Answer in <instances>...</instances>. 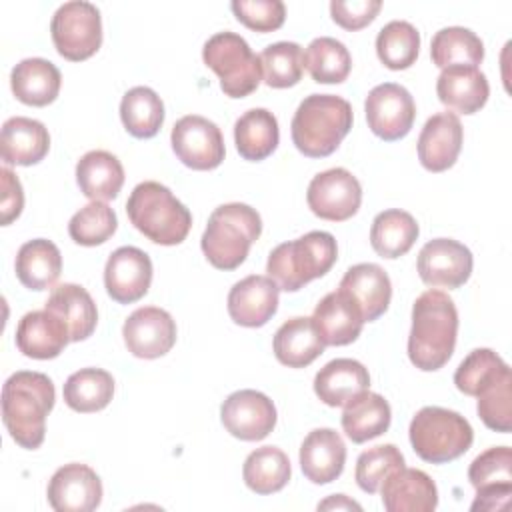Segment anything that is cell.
<instances>
[{
    "mask_svg": "<svg viewBox=\"0 0 512 512\" xmlns=\"http://www.w3.org/2000/svg\"><path fill=\"white\" fill-rule=\"evenodd\" d=\"M458 336V310L442 290L422 292L412 306V328L408 336V358L424 370L442 368L454 352Z\"/></svg>",
    "mask_w": 512,
    "mask_h": 512,
    "instance_id": "obj_1",
    "label": "cell"
},
{
    "mask_svg": "<svg viewBox=\"0 0 512 512\" xmlns=\"http://www.w3.org/2000/svg\"><path fill=\"white\" fill-rule=\"evenodd\" d=\"M54 400V384L42 372L18 370L4 382L2 420L18 446L34 450L44 442L46 416Z\"/></svg>",
    "mask_w": 512,
    "mask_h": 512,
    "instance_id": "obj_2",
    "label": "cell"
},
{
    "mask_svg": "<svg viewBox=\"0 0 512 512\" xmlns=\"http://www.w3.org/2000/svg\"><path fill=\"white\" fill-rule=\"evenodd\" d=\"M352 106L334 94L306 96L292 118V142L308 158L330 156L352 128Z\"/></svg>",
    "mask_w": 512,
    "mask_h": 512,
    "instance_id": "obj_3",
    "label": "cell"
},
{
    "mask_svg": "<svg viewBox=\"0 0 512 512\" xmlns=\"http://www.w3.org/2000/svg\"><path fill=\"white\" fill-rule=\"evenodd\" d=\"M126 212L138 232L162 246L180 244L192 226L190 210L170 188L154 180L134 186L126 202Z\"/></svg>",
    "mask_w": 512,
    "mask_h": 512,
    "instance_id": "obj_4",
    "label": "cell"
},
{
    "mask_svg": "<svg viewBox=\"0 0 512 512\" xmlns=\"http://www.w3.org/2000/svg\"><path fill=\"white\" fill-rule=\"evenodd\" d=\"M260 232V214L248 204L230 202L218 206L210 214L200 246L214 268L234 270L246 260L250 246L260 238Z\"/></svg>",
    "mask_w": 512,
    "mask_h": 512,
    "instance_id": "obj_5",
    "label": "cell"
},
{
    "mask_svg": "<svg viewBox=\"0 0 512 512\" xmlns=\"http://www.w3.org/2000/svg\"><path fill=\"white\" fill-rule=\"evenodd\" d=\"M336 258V238L330 232L312 230L296 240L278 244L268 256L266 272L280 290L296 292L310 280L324 276Z\"/></svg>",
    "mask_w": 512,
    "mask_h": 512,
    "instance_id": "obj_6",
    "label": "cell"
},
{
    "mask_svg": "<svg viewBox=\"0 0 512 512\" xmlns=\"http://www.w3.org/2000/svg\"><path fill=\"white\" fill-rule=\"evenodd\" d=\"M414 452L430 464H446L460 458L474 440L470 422L448 408L424 406L408 428Z\"/></svg>",
    "mask_w": 512,
    "mask_h": 512,
    "instance_id": "obj_7",
    "label": "cell"
},
{
    "mask_svg": "<svg viewBox=\"0 0 512 512\" xmlns=\"http://www.w3.org/2000/svg\"><path fill=\"white\" fill-rule=\"evenodd\" d=\"M204 64L220 78V88L230 98L252 94L262 80L260 56L236 32H218L202 48Z\"/></svg>",
    "mask_w": 512,
    "mask_h": 512,
    "instance_id": "obj_8",
    "label": "cell"
},
{
    "mask_svg": "<svg viewBox=\"0 0 512 512\" xmlns=\"http://www.w3.org/2000/svg\"><path fill=\"white\" fill-rule=\"evenodd\" d=\"M50 34L62 58L70 62L86 60L102 44L100 10L84 0L64 2L52 16Z\"/></svg>",
    "mask_w": 512,
    "mask_h": 512,
    "instance_id": "obj_9",
    "label": "cell"
},
{
    "mask_svg": "<svg viewBox=\"0 0 512 512\" xmlns=\"http://www.w3.org/2000/svg\"><path fill=\"white\" fill-rule=\"evenodd\" d=\"M178 160L192 170H214L224 160V138L220 128L198 114L182 116L170 134Z\"/></svg>",
    "mask_w": 512,
    "mask_h": 512,
    "instance_id": "obj_10",
    "label": "cell"
},
{
    "mask_svg": "<svg viewBox=\"0 0 512 512\" xmlns=\"http://www.w3.org/2000/svg\"><path fill=\"white\" fill-rule=\"evenodd\" d=\"M308 208L322 220L344 222L362 204V186L346 168H330L316 174L306 192Z\"/></svg>",
    "mask_w": 512,
    "mask_h": 512,
    "instance_id": "obj_11",
    "label": "cell"
},
{
    "mask_svg": "<svg viewBox=\"0 0 512 512\" xmlns=\"http://www.w3.org/2000/svg\"><path fill=\"white\" fill-rule=\"evenodd\" d=\"M368 128L382 140L394 142L404 138L416 118L412 94L396 82L374 86L364 102Z\"/></svg>",
    "mask_w": 512,
    "mask_h": 512,
    "instance_id": "obj_12",
    "label": "cell"
},
{
    "mask_svg": "<svg viewBox=\"0 0 512 512\" xmlns=\"http://www.w3.org/2000/svg\"><path fill=\"white\" fill-rule=\"evenodd\" d=\"M220 420L234 438L256 442L274 430L276 406L258 390H236L222 402Z\"/></svg>",
    "mask_w": 512,
    "mask_h": 512,
    "instance_id": "obj_13",
    "label": "cell"
},
{
    "mask_svg": "<svg viewBox=\"0 0 512 512\" xmlns=\"http://www.w3.org/2000/svg\"><path fill=\"white\" fill-rule=\"evenodd\" d=\"M468 480L476 488L472 510H500L512 492V450L494 446L478 454L470 468Z\"/></svg>",
    "mask_w": 512,
    "mask_h": 512,
    "instance_id": "obj_14",
    "label": "cell"
},
{
    "mask_svg": "<svg viewBox=\"0 0 512 512\" xmlns=\"http://www.w3.org/2000/svg\"><path fill=\"white\" fill-rule=\"evenodd\" d=\"M472 252L458 240L434 238L422 246L416 260L418 276L428 286L460 288L472 274Z\"/></svg>",
    "mask_w": 512,
    "mask_h": 512,
    "instance_id": "obj_15",
    "label": "cell"
},
{
    "mask_svg": "<svg viewBox=\"0 0 512 512\" xmlns=\"http://www.w3.org/2000/svg\"><path fill=\"white\" fill-rule=\"evenodd\" d=\"M122 336L132 356L154 360L170 352L176 344V322L158 306H142L126 318Z\"/></svg>",
    "mask_w": 512,
    "mask_h": 512,
    "instance_id": "obj_16",
    "label": "cell"
},
{
    "mask_svg": "<svg viewBox=\"0 0 512 512\" xmlns=\"http://www.w3.org/2000/svg\"><path fill=\"white\" fill-rule=\"evenodd\" d=\"M46 496L56 512H90L102 502V482L90 466L70 462L52 474Z\"/></svg>",
    "mask_w": 512,
    "mask_h": 512,
    "instance_id": "obj_17",
    "label": "cell"
},
{
    "mask_svg": "<svg viewBox=\"0 0 512 512\" xmlns=\"http://www.w3.org/2000/svg\"><path fill=\"white\" fill-rule=\"evenodd\" d=\"M152 282V260L136 246H122L108 256L104 268V286L118 304L140 300Z\"/></svg>",
    "mask_w": 512,
    "mask_h": 512,
    "instance_id": "obj_18",
    "label": "cell"
},
{
    "mask_svg": "<svg viewBox=\"0 0 512 512\" xmlns=\"http://www.w3.org/2000/svg\"><path fill=\"white\" fill-rule=\"evenodd\" d=\"M278 284L270 276L250 274L228 292L230 318L246 328L264 326L278 310Z\"/></svg>",
    "mask_w": 512,
    "mask_h": 512,
    "instance_id": "obj_19",
    "label": "cell"
},
{
    "mask_svg": "<svg viewBox=\"0 0 512 512\" xmlns=\"http://www.w3.org/2000/svg\"><path fill=\"white\" fill-rule=\"evenodd\" d=\"M464 130L454 112L430 116L418 136V160L430 172H444L454 166L462 150Z\"/></svg>",
    "mask_w": 512,
    "mask_h": 512,
    "instance_id": "obj_20",
    "label": "cell"
},
{
    "mask_svg": "<svg viewBox=\"0 0 512 512\" xmlns=\"http://www.w3.org/2000/svg\"><path fill=\"white\" fill-rule=\"evenodd\" d=\"M68 342L72 340L66 322L46 308L24 314L16 326V346L28 358H56Z\"/></svg>",
    "mask_w": 512,
    "mask_h": 512,
    "instance_id": "obj_21",
    "label": "cell"
},
{
    "mask_svg": "<svg viewBox=\"0 0 512 512\" xmlns=\"http://www.w3.org/2000/svg\"><path fill=\"white\" fill-rule=\"evenodd\" d=\"M382 504L388 512H432L438 506V488L434 480L416 468H398L390 472L382 486Z\"/></svg>",
    "mask_w": 512,
    "mask_h": 512,
    "instance_id": "obj_22",
    "label": "cell"
},
{
    "mask_svg": "<svg viewBox=\"0 0 512 512\" xmlns=\"http://www.w3.org/2000/svg\"><path fill=\"white\" fill-rule=\"evenodd\" d=\"M338 290L348 294L360 308L364 322L378 320L390 304L392 284L386 270L372 262L354 264L346 270Z\"/></svg>",
    "mask_w": 512,
    "mask_h": 512,
    "instance_id": "obj_23",
    "label": "cell"
},
{
    "mask_svg": "<svg viewBox=\"0 0 512 512\" xmlns=\"http://www.w3.org/2000/svg\"><path fill=\"white\" fill-rule=\"evenodd\" d=\"M312 322L326 346H346L354 342L364 326L360 308L342 290L328 292L316 304Z\"/></svg>",
    "mask_w": 512,
    "mask_h": 512,
    "instance_id": "obj_24",
    "label": "cell"
},
{
    "mask_svg": "<svg viewBox=\"0 0 512 512\" xmlns=\"http://www.w3.org/2000/svg\"><path fill=\"white\" fill-rule=\"evenodd\" d=\"M346 464V444L332 428H316L308 432L300 446L302 474L314 484L336 480Z\"/></svg>",
    "mask_w": 512,
    "mask_h": 512,
    "instance_id": "obj_25",
    "label": "cell"
},
{
    "mask_svg": "<svg viewBox=\"0 0 512 512\" xmlns=\"http://www.w3.org/2000/svg\"><path fill=\"white\" fill-rule=\"evenodd\" d=\"M436 94L444 106L460 114H474L486 104L490 86L478 66L456 64L442 68L436 80Z\"/></svg>",
    "mask_w": 512,
    "mask_h": 512,
    "instance_id": "obj_26",
    "label": "cell"
},
{
    "mask_svg": "<svg viewBox=\"0 0 512 512\" xmlns=\"http://www.w3.org/2000/svg\"><path fill=\"white\" fill-rule=\"evenodd\" d=\"M50 150V134L40 120L12 116L2 126L0 154L4 164L32 166Z\"/></svg>",
    "mask_w": 512,
    "mask_h": 512,
    "instance_id": "obj_27",
    "label": "cell"
},
{
    "mask_svg": "<svg viewBox=\"0 0 512 512\" xmlns=\"http://www.w3.org/2000/svg\"><path fill=\"white\" fill-rule=\"evenodd\" d=\"M370 374L362 362L336 358L324 364L314 376V392L326 406H344L360 392L368 390Z\"/></svg>",
    "mask_w": 512,
    "mask_h": 512,
    "instance_id": "obj_28",
    "label": "cell"
},
{
    "mask_svg": "<svg viewBox=\"0 0 512 512\" xmlns=\"http://www.w3.org/2000/svg\"><path fill=\"white\" fill-rule=\"evenodd\" d=\"M62 84L60 70L46 58H24L10 74V86L22 104L48 106L56 100Z\"/></svg>",
    "mask_w": 512,
    "mask_h": 512,
    "instance_id": "obj_29",
    "label": "cell"
},
{
    "mask_svg": "<svg viewBox=\"0 0 512 512\" xmlns=\"http://www.w3.org/2000/svg\"><path fill=\"white\" fill-rule=\"evenodd\" d=\"M274 356L288 368H304L312 364L326 348L312 318L296 316L286 320L274 334Z\"/></svg>",
    "mask_w": 512,
    "mask_h": 512,
    "instance_id": "obj_30",
    "label": "cell"
},
{
    "mask_svg": "<svg viewBox=\"0 0 512 512\" xmlns=\"http://www.w3.org/2000/svg\"><path fill=\"white\" fill-rule=\"evenodd\" d=\"M44 308L54 312L66 322L72 342L86 340L96 330V322H98L96 304L88 294V290L78 284L64 282L56 286L50 292Z\"/></svg>",
    "mask_w": 512,
    "mask_h": 512,
    "instance_id": "obj_31",
    "label": "cell"
},
{
    "mask_svg": "<svg viewBox=\"0 0 512 512\" xmlns=\"http://www.w3.org/2000/svg\"><path fill=\"white\" fill-rule=\"evenodd\" d=\"M392 410L384 396L364 390L344 404L342 430L354 444L378 438L390 428Z\"/></svg>",
    "mask_w": 512,
    "mask_h": 512,
    "instance_id": "obj_32",
    "label": "cell"
},
{
    "mask_svg": "<svg viewBox=\"0 0 512 512\" xmlns=\"http://www.w3.org/2000/svg\"><path fill=\"white\" fill-rule=\"evenodd\" d=\"M76 182L90 200H112L124 184L120 160L106 150H90L76 164Z\"/></svg>",
    "mask_w": 512,
    "mask_h": 512,
    "instance_id": "obj_33",
    "label": "cell"
},
{
    "mask_svg": "<svg viewBox=\"0 0 512 512\" xmlns=\"http://www.w3.org/2000/svg\"><path fill=\"white\" fill-rule=\"evenodd\" d=\"M16 276L28 290H46L56 284L62 272V254L46 238H34L20 246L16 254Z\"/></svg>",
    "mask_w": 512,
    "mask_h": 512,
    "instance_id": "obj_34",
    "label": "cell"
},
{
    "mask_svg": "<svg viewBox=\"0 0 512 512\" xmlns=\"http://www.w3.org/2000/svg\"><path fill=\"white\" fill-rule=\"evenodd\" d=\"M278 140V120L266 108H250L234 124L236 150L244 160L258 162L268 158L276 150Z\"/></svg>",
    "mask_w": 512,
    "mask_h": 512,
    "instance_id": "obj_35",
    "label": "cell"
},
{
    "mask_svg": "<svg viewBox=\"0 0 512 512\" xmlns=\"http://www.w3.org/2000/svg\"><path fill=\"white\" fill-rule=\"evenodd\" d=\"M418 222L406 210H384L380 212L370 228V244L382 258L404 256L418 238Z\"/></svg>",
    "mask_w": 512,
    "mask_h": 512,
    "instance_id": "obj_36",
    "label": "cell"
},
{
    "mask_svg": "<svg viewBox=\"0 0 512 512\" xmlns=\"http://www.w3.org/2000/svg\"><path fill=\"white\" fill-rule=\"evenodd\" d=\"M62 394L68 408L82 414L98 412L114 396V378L102 368H82L68 376Z\"/></svg>",
    "mask_w": 512,
    "mask_h": 512,
    "instance_id": "obj_37",
    "label": "cell"
},
{
    "mask_svg": "<svg viewBox=\"0 0 512 512\" xmlns=\"http://www.w3.org/2000/svg\"><path fill=\"white\" fill-rule=\"evenodd\" d=\"M290 460L276 446H262L252 450L242 468L246 486L256 494H272L282 490L290 480Z\"/></svg>",
    "mask_w": 512,
    "mask_h": 512,
    "instance_id": "obj_38",
    "label": "cell"
},
{
    "mask_svg": "<svg viewBox=\"0 0 512 512\" xmlns=\"http://www.w3.org/2000/svg\"><path fill=\"white\" fill-rule=\"evenodd\" d=\"M120 118L134 138H152L164 122L162 98L148 86H134L122 96Z\"/></svg>",
    "mask_w": 512,
    "mask_h": 512,
    "instance_id": "obj_39",
    "label": "cell"
},
{
    "mask_svg": "<svg viewBox=\"0 0 512 512\" xmlns=\"http://www.w3.org/2000/svg\"><path fill=\"white\" fill-rule=\"evenodd\" d=\"M430 56L438 68L448 66H478L484 58L482 40L464 26H448L434 34Z\"/></svg>",
    "mask_w": 512,
    "mask_h": 512,
    "instance_id": "obj_40",
    "label": "cell"
},
{
    "mask_svg": "<svg viewBox=\"0 0 512 512\" xmlns=\"http://www.w3.org/2000/svg\"><path fill=\"white\" fill-rule=\"evenodd\" d=\"M304 66L318 84H340L348 78L352 58L348 48L330 36L314 38L304 52Z\"/></svg>",
    "mask_w": 512,
    "mask_h": 512,
    "instance_id": "obj_41",
    "label": "cell"
},
{
    "mask_svg": "<svg viewBox=\"0 0 512 512\" xmlns=\"http://www.w3.org/2000/svg\"><path fill=\"white\" fill-rule=\"evenodd\" d=\"M420 52V32L406 20L384 24L376 36V54L390 70L410 68Z\"/></svg>",
    "mask_w": 512,
    "mask_h": 512,
    "instance_id": "obj_42",
    "label": "cell"
},
{
    "mask_svg": "<svg viewBox=\"0 0 512 512\" xmlns=\"http://www.w3.org/2000/svg\"><path fill=\"white\" fill-rule=\"evenodd\" d=\"M510 372L508 364L490 348L472 350L456 368L454 384L466 396H478Z\"/></svg>",
    "mask_w": 512,
    "mask_h": 512,
    "instance_id": "obj_43",
    "label": "cell"
},
{
    "mask_svg": "<svg viewBox=\"0 0 512 512\" xmlns=\"http://www.w3.org/2000/svg\"><path fill=\"white\" fill-rule=\"evenodd\" d=\"M262 78L270 88L296 86L304 74V54L296 42H274L262 50Z\"/></svg>",
    "mask_w": 512,
    "mask_h": 512,
    "instance_id": "obj_44",
    "label": "cell"
},
{
    "mask_svg": "<svg viewBox=\"0 0 512 512\" xmlns=\"http://www.w3.org/2000/svg\"><path fill=\"white\" fill-rule=\"evenodd\" d=\"M118 228L114 210L100 200H92L80 208L68 222L70 238L80 246H98L106 242Z\"/></svg>",
    "mask_w": 512,
    "mask_h": 512,
    "instance_id": "obj_45",
    "label": "cell"
},
{
    "mask_svg": "<svg viewBox=\"0 0 512 512\" xmlns=\"http://www.w3.org/2000/svg\"><path fill=\"white\" fill-rule=\"evenodd\" d=\"M398 468H404L402 452L394 444H380L358 456L354 478L364 492L374 494L380 490L384 478Z\"/></svg>",
    "mask_w": 512,
    "mask_h": 512,
    "instance_id": "obj_46",
    "label": "cell"
},
{
    "mask_svg": "<svg viewBox=\"0 0 512 512\" xmlns=\"http://www.w3.org/2000/svg\"><path fill=\"white\" fill-rule=\"evenodd\" d=\"M478 416L494 432H510L512 428V374L508 372L478 396Z\"/></svg>",
    "mask_w": 512,
    "mask_h": 512,
    "instance_id": "obj_47",
    "label": "cell"
},
{
    "mask_svg": "<svg viewBox=\"0 0 512 512\" xmlns=\"http://www.w3.org/2000/svg\"><path fill=\"white\" fill-rule=\"evenodd\" d=\"M230 8L238 22L256 32L278 30L286 18V8L280 0H232Z\"/></svg>",
    "mask_w": 512,
    "mask_h": 512,
    "instance_id": "obj_48",
    "label": "cell"
},
{
    "mask_svg": "<svg viewBox=\"0 0 512 512\" xmlns=\"http://www.w3.org/2000/svg\"><path fill=\"white\" fill-rule=\"evenodd\" d=\"M380 8H382L380 0H350V2L332 0L330 2L332 20L344 30H360L368 26L376 18Z\"/></svg>",
    "mask_w": 512,
    "mask_h": 512,
    "instance_id": "obj_49",
    "label": "cell"
},
{
    "mask_svg": "<svg viewBox=\"0 0 512 512\" xmlns=\"http://www.w3.org/2000/svg\"><path fill=\"white\" fill-rule=\"evenodd\" d=\"M0 176H2V200H0L2 224L8 226L12 220L20 216L24 208V192L18 176L10 172L6 166L0 170Z\"/></svg>",
    "mask_w": 512,
    "mask_h": 512,
    "instance_id": "obj_50",
    "label": "cell"
},
{
    "mask_svg": "<svg viewBox=\"0 0 512 512\" xmlns=\"http://www.w3.org/2000/svg\"><path fill=\"white\" fill-rule=\"evenodd\" d=\"M362 510V506L358 504V502H354V500H350L348 496H344V494H334V496H330L328 500H324V502H320L318 504V510Z\"/></svg>",
    "mask_w": 512,
    "mask_h": 512,
    "instance_id": "obj_51",
    "label": "cell"
}]
</instances>
